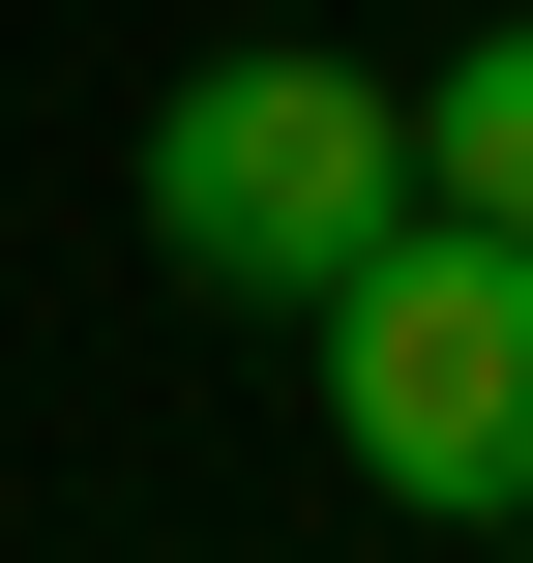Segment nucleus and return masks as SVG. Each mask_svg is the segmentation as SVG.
<instances>
[{
	"instance_id": "obj_1",
	"label": "nucleus",
	"mask_w": 533,
	"mask_h": 563,
	"mask_svg": "<svg viewBox=\"0 0 533 563\" xmlns=\"http://www.w3.org/2000/svg\"><path fill=\"white\" fill-rule=\"evenodd\" d=\"M297 356H326L356 505H415V534H533V238L386 208V238L297 297Z\"/></svg>"
},
{
	"instance_id": "obj_2",
	"label": "nucleus",
	"mask_w": 533,
	"mask_h": 563,
	"mask_svg": "<svg viewBox=\"0 0 533 563\" xmlns=\"http://www.w3.org/2000/svg\"><path fill=\"white\" fill-rule=\"evenodd\" d=\"M415 208V89H356L326 30H267V59H178L148 89V267H208V297H326L356 238Z\"/></svg>"
},
{
	"instance_id": "obj_3",
	"label": "nucleus",
	"mask_w": 533,
	"mask_h": 563,
	"mask_svg": "<svg viewBox=\"0 0 533 563\" xmlns=\"http://www.w3.org/2000/svg\"><path fill=\"white\" fill-rule=\"evenodd\" d=\"M415 208H475V238H533V0L415 89Z\"/></svg>"
}]
</instances>
